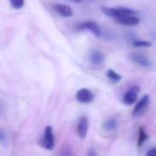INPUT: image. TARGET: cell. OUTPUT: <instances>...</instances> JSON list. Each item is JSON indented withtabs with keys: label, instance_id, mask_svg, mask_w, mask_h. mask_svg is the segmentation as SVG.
<instances>
[{
	"label": "cell",
	"instance_id": "cell-1",
	"mask_svg": "<svg viewBox=\"0 0 156 156\" xmlns=\"http://www.w3.org/2000/svg\"><path fill=\"white\" fill-rule=\"evenodd\" d=\"M101 10L104 15L112 17L114 19L123 16L136 15V12L133 9L124 6H101Z\"/></svg>",
	"mask_w": 156,
	"mask_h": 156
},
{
	"label": "cell",
	"instance_id": "cell-2",
	"mask_svg": "<svg viewBox=\"0 0 156 156\" xmlns=\"http://www.w3.org/2000/svg\"><path fill=\"white\" fill-rule=\"evenodd\" d=\"M40 145L42 148L48 150V151H52L55 147V136H54V132L51 126H47L44 134L39 142Z\"/></svg>",
	"mask_w": 156,
	"mask_h": 156
},
{
	"label": "cell",
	"instance_id": "cell-3",
	"mask_svg": "<svg viewBox=\"0 0 156 156\" xmlns=\"http://www.w3.org/2000/svg\"><path fill=\"white\" fill-rule=\"evenodd\" d=\"M130 58L132 61H133L134 63L146 68V69H152L154 67V63L153 61L148 58L147 57H145L144 55L139 54V53H131L130 54Z\"/></svg>",
	"mask_w": 156,
	"mask_h": 156
},
{
	"label": "cell",
	"instance_id": "cell-4",
	"mask_svg": "<svg viewBox=\"0 0 156 156\" xmlns=\"http://www.w3.org/2000/svg\"><path fill=\"white\" fill-rule=\"evenodd\" d=\"M76 100L80 102V103H84V104H88L93 101L94 100V95L93 93L86 88H82L80 90H79L76 92Z\"/></svg>",
	"mask_w": 156,
	"mask_h": 156
},
{
	"label": "cell",
	"instance_id": "cell-5",
	"mask_svg": "<svg viewBox=\"0 0 156 156\" xmlns=\"http://www.w3.org/2000/svg\"><path fill=\"white\" fill-rule=\"evenodd\" d=\"M140 90V87L138 86H133L123 96L122 101L126 105H132L134 104L137 101L138 98V93Z\"/></svg>",
	"mask_w": 156,
	"mask_h": 156
},
{
	"label": "cell",
	"instance_id": "cell-6",
	"mask_svg": "<svg viewBox=\"0 0 156 156\" xmlns=\"http://www.w3.org/2000/svg\"><path fill=\"white\" fill-rule=\"evenodd\" d=\"M78 28L79 29H87L90 32H91V34L94 35L97 37H101V34H102L101 28L99 27L97 23L94 22V21H85V22L80 24Z\"/></svg>",
	"mask_w": 156,
	"mask_h": 156
},
{
	"label": "cell",
	"instance_id": "cell-7",
	"mask_svg": "<svg viewBox=\"0 0 156 156\" xmlns=\"http://www.w3.org/2000/svg\"><path fill=\"white\" fill-rule=\"evenodd\" d=\"M149 103H150V96L148 94H146L136 103V105L133 111V116L142 115L144 113V112L147 109Z\"/></svg>",
	"mask_w": 156,
	"mask_h": 156
},
{
	"label": "cell",
	"instance_id": "cell-8",
	"mask_svg": "<svg viewBox=\"0 0 156 156\" xmlns=\"http://www.w3.org/2000/svg\"><path fill=\"white\" fill-rule=\"evenodd\" d=\"M115 21L123 26L133 27V26H137L140 23V18L136 15H128V16L117 17L115 18Z\"/></svg>",
	"mask_w": 156,
	"mask_h": 156
},
{
	"label": "cell",
	"instance_id": "cell-9",
	"mask_svg": "<svg viewBox=\"0 0 156 156\" xmlns=\"http://www.w3.org/2000/svg\"><path fill=\"white\" fill-rule=\"evenodd\" d=\"M88 130H89L88 118L86 116H82L79 120V122L77 125V133H78L79 137L81 139H85L88 133Z\"/></svg>",
	"mask_w": 156,
	"mask_h": 156
},
{
	"label": "cell",
	"instance_id": "cell-10",
	"mask_svg": "<svg viewBox=\"0 0 156 156\" xmlns=\"http://www.w3.org/2000/svg\"><path fill=\"white\" fill-rule=\"evenodd\" d=\"M103 61H104V55L100 50L94 49L90 53V62L93 66H95V67L101 66L103 63Z\"/></svg>",
	"mask_w": 156,
	"mask_h": 156
},
{
	"label": "cell",
	"instance_id": "cell-11",
	"mask_svg": "<svg viewBox=\"0 0 156 156\" xmlns=\"http://www.w3.org/2000/svg\"><path fill=\"white\" fill-rule=\"evenodd\" d=\"M54 9L62 16L64 17H69L73 15L72 9L69 5H63V4H56L53 5Z\"/></svg>",
	"mask_w": 156,
	"mask_h": 156
},
{
	"label": "cell",
	"instance_id": "cell-12",
	"mask_svg": "<svg viewBox=\"0 0 156 156\" xmlns=\"http://www.w3.org/2000/svg\"><path fill=\"white\" fill-rule=\"evenodd\" d=\"M103 128L107 132H113L118 128V121L115 118H111L103 123Z\"/></svg>",
	"mask_w": 156,
	"mask_h": 156
},
{
	"label": "cell",
	"instance_id": "cell-13",
	"mask_svg": "<svg viewBox=\"0 0 156 156\" xmlns=\"http://www.w3.org/2000/svg\"><path fill=\"white\" fill-rule=\"evenodd\" d=\"M147 139H148V135H147L146 132L144 131V128L143 126H141L139 128V132H138V142H137L138 147L143 146V144L145 143V141Z\"/></svg>",
	"mask_w": 156,
	"mask_h": 156
},
{
	"label": "cell",
	"instance_id": "cell-14",
	"mask_svg": "<svg viewBox=\"0 0 156 156\" xmlns=\"http://www.w3.org/2000/svg\"><path fill=\"white\" fill-rule=\"evenodd\" d=\"M107 77L113 82H119L120 80H122V76L112 69H109L107 71Z\"/></svg>",
	"mask_w": 156,
	"mask_h": 156
},
{
	"label": "cell",
	"instance_id": "cell-15",
	"mask_svg": "<svg viewBox=\"0 0 156 156\" xmlns=\"http://www.w3.org/2000/svg\"><path fill=\"white\" fill-rule=\"evenodd\" d=\"M133 46L134 48H149V47L152 46V43L150 41L133 39Z\"/></svg>",
	"mask_w": 156,
	"mask_h": 156
},
{
	"label": "cell",
	"instance_id": "cell-16",
	"mask_svg": "<svg viewBox=\"0 0 156 156\" xmlns=\"http://www.w3.org/2000/svg\"><path fill=\"white\" fill-rule=\"evenodd\" d=\"M10 5L15 9H21L25 5V0H9Z\"/></svg>",
	"mask_w": 156,
	"mask_h": 156
},
{
	"label": "cell",
	"instance_id": "cell-17",
	"mask_svg": "<svg viewBox=\"0 0 156 156\" xmlns=\"http://www.w3.org/2000/svg\"><path fill=\"white\" fill-rule=\"evenodd\" d=\"M148 156H156V148H154V149H151L150 151L147 152L146 154Z\"/></svg>",
	"mask_w": 156,
	"mask_h": 156
},
{
	"label": "cell",
	"instance_id": "cell-18",
	"mask_svg": "<svg viewBox=\"0 0 156 156\" xmlns=\"http://www.w3.org/2000/svg\"><path fill=\"white\" fill-rule=\"evenodd\" d=\"M87 154L90 156H94V155H97V153H96L93 149H90V150H89V152L87 153Z\"/></svg>",
	"mask_w": 156,
	"mask_h": 156
},
{
	"label": "cell",
	"instance_id": "cell-19",
	"mask_svg": "<svg viewBox=\"0 0 156 156\" xmlns=\"http://www.w3.org/2000/svg\"><path fill=\"white\" fill-rule=\"evenodd\" d=\"M72 1H73V2H75V3H80L81 0H72Z\"/></svg>",
	"mask_w": 156,
	"mask_h": 156
}]
</instances>
